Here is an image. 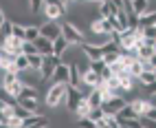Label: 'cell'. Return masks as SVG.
<instances>
[{
  "label": "cell",
  "instance_id": "1",
  "mask_svg": "<svg viewBox=\"0 0 156 128\" xmlns=\"http://www.w3.org/2000/svg\"><path fill=\"white\" fill-rule=\"evenodd\" d=\"M66 86L68 84H51L44 95V106L48 111H55L59 106H64V95H66Z\"/></svg>",
  "mask_w": 156,
  "mask_h": 128
},
{
  "label": "cell",
  "instance_id": "2",
  "mask_svg": "<svg viewBox=\"0 0 156 128\" xmlns=\"http://www.w3.org/2000/svg\"><path fill=\"white\" fill-rule=\"evenodd\" d=\"M59 29H62V38H64L70 47H79L81 42H86L84 31L73 22V20H64V22H59Z\"/></svg>",
  "mask_w": 156,
  "mask_h": 128
},
{
  "label": "cell",
  "instance_id": "3",
  "mask_svg": "<svg viewBox=\"0 0 156 128\" xmlns=\"http://www.w3.org/2000/svg\"><path fill=\"white\" fill-rule=\"evenodd\" d=\"M40 11L44 13L46 20H59L68 13V7L64 0H42V7H40Z\"/></svg>",
  "mask_w": 156,
  "mask_h": 128
},
{
  "label": "cell",
  "instance_id": "4",
  "mask_svg": "<svg viewBox=\"0 0 156 128\" xmlns=\"http://www.w3.org/2000/svg\"><path fill=\"white\" fill-rule=\"evenodd\" d=\"M84 100L81 97V93H79V88L77 86H66V95H64V106L68 108V113H75V108H77V104Z\"/></svg>",
  "mask_w": 156,
  "mask_h": 128
},
{
  "label": "cell",
  "instance_id": "5",
  "mask_svg": "<svg viewBox=\"0 0 156 128\" xmlns=\"http://www.w3.org/2000/svg\"><path fill=\"white\" fill-rule=\"evenodd\" d=\"M40 36L46 38V40H51V42H53L55 38H59V36H62L59 20H46V22H44L42 27H40Z\"/></svg>",
  "mask_w": 156,
  "mask_h": 128
},
{
  "label": "cell",
  "instance_id": "6",
  "mask_svg": "<svg viewBox=\"0 0 156 128\" xmlns=\"http://www.w3.org/2000/svg\"><path fill=\"white\" fill-rule=\"evenodd\" d=\"M62 60L57 55H42V64H40V75H42V82H46L51 77V73H53V69L57 66Z\"/></svg>",
  "mask_w": 156,
  "mask_h": 128
},
{
  "label": "cell",
  "instance_id": "7",
  "mask_svg": "<svg viewBox=\"0 0 156 128\" xmlns=\"http://www.w3.org/2000/svg\"><path fill=\"white\" fill-rule=\"evenodd\" d=\"M126 104H128V102L123 100V95H112L110 100H106V102L101 104V108H103V113H106V115H117Z\"/></svg>",
  "mask_w": 156,
  "mask_h": 128
},
{
  "label": "cell",
  "instance_id": "8",
  "mask_svg": "<svg viewBox=\"0 0 156 128\" xmlns=\"http://www.w3.org/2000/svg\"><path fill=\"white\" fill-rule=\"evenodd\" d=\"M20 128H48V117L40 115V113H33V115L24 117Z\"/></svg>",
  "mask_w": 156,
  "mask_h": 128
},
{
  "label": "cell",
  "instance_id": "9",
  "mask_svg": "<svg viewBox=\"0 0 156 128\" xmlns=\"http://www.w3.org/2000/svg\"><path fill=\"white\" fill-rule=\"evenodd\" d=\"M18 77H20V82H22V84H27V86H37V84L42 82V75H40V71H35V69H24V71H20Z\"/></svg>",
  "mask_w": 156,
  "mask_h": 128
},
{
  "label": "cell",
  "instance_id": "10",
  "mask_svg": "<svg viewBox=\"0 0 156 128\" xmlns=\"http://www.w3.org/2000/svg\"><path fill=\"white\" fill-rule=\"evenodd\" d=\"M90 31L92 33H101V36H108L110 31H112V27H110V22L106 18H95L90 22Z\"/></svg>",
  "mask_w": 156,
  "mask_h": 128
},
{
  "label": "cell",
  "instance_id": "11",
  "mask_svg": "<svg viewBox=\"0 0 156 128\" xmlns=\"http://www.w3.org/2000/svg\"><path fill=\"white\" fill-rule=\"evenodd\" d=\"M20 44H22V40H18V38H13V36L0 40V47H2L7 53H11V55H18V53H20Z\"/></svg>",
  "mask_w": 156,
  "mask_h": 128
},
{
  "label": "cell",
  "instance_id": "12",
  "mask_svg": "<svg viewBox=\"0 0 156 128\" xmlns=\"http://www.w3.org/2000/svg\"><path fill=\"white\" fill-rule=\"evenodd\" d=\"M130 9H132V13L141 16V13L150 11L154 7H152V0H130Z\"/></svg>",
  "mask_w": 156,
  "mask_h": 128
},
{
  "label": "cell",
  "instance_id": "13",
  "mask_svg": "<svg viewBox=\"0 0 156 128\" xmlns=\"http://www.w3.org/2000/svg\"><path fill=\"white\" fill-rule=\"evenodd\" d=\"M51 47H53V55H57V58H62V55H66V51L70 49V44L64 40V38H55L53 42H51Z\"/></svg>",
  "mask_w": 156,
  "mask_h": 128
},
{
  "label": "cell",
  "instance_id": "14",
  "mask_svg": "<svg viewBox=\"0 0 156 128\" xmlns=\"http://www.w3.org/2000/svg\"><path fill=\"white\" fill-rule=\"evenodd\" d=\"M16 104L22 106V108L29 111V113H40V115H44V111L40 108V102H37V100H22V97H20V100H16Z\"/></svg>",
  "mask_w": 156,
  "mask_h": 128
},
{
  "label": "cell",
  "instance_id": "15",
  "mask_svg": "<svg viewBox=\"0 0 156 128\" xmlns=\"http://www.w3.org/2000/svg\"><path fill=\"white\" fill-rule=\"evenodd\" d=\"M79 84H86V86H92V88H95V86H99V84H101V77L97 75V73L95 71H84V73H81V82Z\"/></svg>",
  "mask_w": 156,
  "mask_h": 128
},
{
  "label": "cell",
  "instance_id": "16",
  "mask_svg": "<svg viewBox=\"0 0 156 128\" xmlns=\"http://www.w3.org/2000/svg\"><path fill=\"white\" fill-rule=\"evenodd\" d=\"M156 55V47L147 44V42H143L141 47H136V58L139 60H152Z\"/></svg>",
  "mask_w": 156,
  "mask_h": 128
},
{
  "label": "cell",
  "instance_id": "17",
  "mask_svg": "<svg viewBox=\"0 0 156 128\" xmlns=\"http://www.w3.org/2000/svg\"><path fill=\"white\" fill-rule=\"evenodd\" d=\"M86 102H88L90 108H97V106H101V104H103V97H101L99 86H95V88H92V91L86 95Z\"/></svg>",
  "mask_w": 156,
  "mask_h": 128
},
{
  "label": "cell",
  "instance_id": "18",
  "mask_svg": "<svg viewBox=\"0 0 156 128\" xmlns=\"http://www.w3.org/2000/svg\"><path fill=\"white\" fill-rule=\"evenodd\" d=\"M35 49H37V53H42V55H53V47H51V40H46V38H42L40 36L35 42Z\"/></svg>",
  "mask_w": 156,
  "mask_h": 128
},
{
  "label": "cell",
  "instance_id": "19",
  "mask_svg": "<svg viewBox=\"0 0 156 128\" xmlns=\"http://www.w3.org/2000/svg\"><path fill=\"white\" fill-rule=\"evenodd\" d=\"M154 24H156V11L150 9V11H145V13L139 16V27L136 29H141V27H154Z\"/></svg>",
  "mask_w": 156,
  "mask_h": 128
},
{
  "label": "cell",
  "instance_id": "20",
  "mask_svg": "<svg viewBox=\"0 0 156 128\" xmlns=\"http://www.w3.org/2000/svg\"><path fill=\"white\" fill-rule=\"evenodd\" d=\"M79 82H81L79 69H77L73 62H68V82H66V84H70V86H79Z\"/></svg>",
  "mask_w": 156,
  "mask_h": 128
},
{
  "label": "cell",
  "instance_id": "21",
  "mask_svg": "<svg viewBox=\"0 0 156 128\" xmlns=\"http://www.w3.org/2000/svg\"><path fill=\"white\" fill-rule=\"evenodd\" d=\"M22 86H24V84L20 82V77H16L11 84H9V86H0V88H2V91H7V93L11 95L13 100H18V95H20V91H22Z\"/></svg>",
  "mask_w": 156,
  "mask_h": 128
},
{
  "label": "cell",
  "instance_id": "22",
  "mask_svg": "<svg viewBox=\"0 0 156 128\" xmlns=\"http://www.w3.org/2000/svg\"><path fill=\"white\" fill-rule=\"evenodd\" d=\"M22 97V100H40V91H37V86H22V91H20V95H18V100Z\"/></svg>",
  "mask_w": 156,
  "mask_h": 128
},
{
  "label": "cell",
  "instance_id": "23",
  "mask_svg": "<svg viewBox=\"0 0 156 128\" xmlns=\"http://www.w3.org/2000/svg\"><path fill=\"white\" fill-rule=\"evenodd\" d=\"M97 128H119V122H117L114 115H103L97 122Z\"/></svg>",
  "mask_w": 156,
  "mask_h": 128
},
{
  "label": "cell",
  "instance_id": "24",
  "mask_svg": "<svg viewBox=\"0 0 156 128\" xmlns=\"http://www.w3.org/2000/svg\"><path fill=\"white\" fill-rule=\"evenodd\" d=\"M40 38V27L35 24H24V40L27 42H35Z\"/></svg>",
  "mask_w": 156,
  "mask_h": 128
},
{
  "label": "cell",
  "instance_id": "25",
  "mask_svg": "<svg viewBox=\"0 0 156 128\" xmlns=\"http://www.w3.org/2000/svg\"><path fill=\"white\" fill-rule=\"evenodd\" d=\"M136 82H141L143 86H147V84H154L156 82V71H141Z\"/></svg>",
  "mask_w": 156,
  "mask_h": 128
},
{
  "label": "cell",
  "instance_id": "26",
  "mask_svg": "<svg viewBox=\"0 0 156 128\" xmlns=\"http://www.w3.org/2000/svg\"><path fill=\"white\" fill-rule=\"evenodd\" d=\"M114 117H117V119H134V117H139V115L134 113V108H132L130 104H126V106H123V108H121L117 115H114Z\"/></svg>",
  "mask_w": 156,
  "mask_h": 128
},
{
  "label": "cell",
  "instance_id": "27",
  "mask_svg": "<svg viewBox=\"0 0 156 128\" xmlns=\"http://www.w3.org/2000/svg\"><path fill=\"white\" fill-rule=\"evenodd\" d=\"M13 66H16L18 73H20V71H24V69H29V60H27L24 53H18V55L13 58Z\"/></svg>",
  "mask_w": 156,
  "mask_h": 128
},
{
  "label": "cell",
  "instance_id": "28",
  "mask_svg": "<svg viewBox=\"0 0 156 128\" xmlns=\"http://www.w3.org/2000/svg\"><path fill=\"white\" fill-rule=\"evenodd\" d=\"M121 58V49H117V51H110V53H103V64H106V66H110V64H114V62H117Z\"/></svg>",
  "mask_w": 156,
  "mask_h": 128
},
{
  "label": "cell",
  "instance_id": "29",
  "mask_svg": "<svg viewBox=\"0 0 156 128\" xmlns=\"http://www.w3.org/2000/svg\"><path fill=\"white\" fill-rule=\"evenodd\" d=\"M11 36L18 38V40H24V24L16 22V20H11Z\"/></svg>",
  "mask_w": 156,
  "mask_h": 128
},
{
  "label": "cell",
  "instance_id": "30",
  "mask_svg": "<svg viewBox=\"0 0 156 128\" xmlns=\"http://www.w3.org/2000/svg\"><path fill=\"white\" fill-rule=\"evenodd\" d=\"M27 60H29V69L40 71V64H42V53H33V55H27Z\"/></svg>",
  "mask_w": 156,
  "mask_h": 128
},
{
  "label": "cell",
  "instance_id": "31",
  "mask_svg": "<svg viewBox=\"0 0 156 128\" xmlns=\"http://www.w3.org/2000/svg\"><path fill=\"white\" fill-rule=\"evenodd\" d=\"M9 36H11V20L5 18V22L0 24V40H5V38H9Z\"/></svg>",
  "mask_w": 156,
  "mask_h": 128
},
{
  "label": "cell",
  "instance_id": "32",
  "mask_svg": "<svg viewBox=\"0 0 156 128\" xmlns=\"http://www.w3.org/2000/svg\"><path fill=\"white\" fill-rule=\"evenodd\" d=\"M103 115H106V113H103V108H101V106H97V108H90L86 117H88V119H92V122H95V124H97V122L101 119V117H103Z\"/></svg>",
  "mask_w": 156,
  "mask_h": 128
},
{
  "label": "cell",
  "instance_id": "33",
  "mask_svg": "<svg viewBox=\"0 0 156 128\" xmlns=\"http://www.w3.org/2000/svg\"><path fill=\"white\" fill-rule=\"evenodd\" d=\"M139 31H141V36L145 40H156V24L154 27H141Z\"/></svg>",
  "mask_w": 156,
  "mask_h": 128
},
{
  "label": "cell",
  "instance_id": "34",
  "mask_svg": "<svg viewBox=\"0 0 156 128\" xmlns=\"http://www.w3.org/2000/svg\"><path fill=\"white\" fill-rule=\"evenodd\" d=\"M88 111H90L88 102H86V100H81V102L77 104V108H75V115H77V117H86V115H88Z\"/></svg>",
  "mask_w": 156,
  "mask_h": 128
},
{
  "label": "cell",
  "instance_id": "35",
  "mask_svg": "<svg viewBox=\"0 0 156 128\" xmlns=\"http://www.w3.org/2000/svg\"><path fill=\"white\" fill-rule=\"evenodd\" d=\"M77 128H97V124L88 117H77Z\"/></svg>",
  "mask_w": 156,
  "mask_h": 128
},
{
  "label": "cell",
  "instance_id": "36",
  "mask_svg": "<svg viewBox=\"0 0 156 128\" xmlns=\"http://www.w3.org/2000/svg\"><path fill=\"white\" fill-rule=\"evenodd\" d=\"M5 124H9L11 128H20V126H22V119H20V117H16V115H11V117H9V119H7Z\"/></svg>",
  "mask_w": 156,
  "mask_h": 128
},
{
  "label": "cell",
  "instance_id": "37",
  "mask_svg": "<svg viewBox=\"0 0 156 128\" xmlns=\"http://www.w3.org/2000/svg\"><path fill=\"white\" fill-rule=\"evenodd\" d=\"M5 18H7V13H5V9H2V5H0V24L5 22Z\"/></svg>",
  "mask_w": 156,
  "mask_h": 128
},
{
  "label": "cell",
  "instance_id": "38",
  "mask_svg": "<svg viewBox=\"0 0 156 128\" xmlns=\"http://www.w3.org/2000/svg\"><path fill=\"white\" fill-rule=\"evenodd\" d=\"M0 128H11V126H9V124H0Z\"/></svg>",
  "mask_w": 156,
  "mask_h": 128
},
{
  "label": "cell",
  "instance_id": "39",
  "mask_svg": "<svg viewBox=\"0 0 156 128\" xmlns=\"http://www.w3.org/2000/svg\"><path fill=\"white\" fill-rule=\"evenodd\" d=\"M141 128H150V126H143V124H141Z\"/></svg>",
  "mask_w": 156,
  "mask_h": 128
},
{
  "label": "cell",
  "instance_id": "40",
  "mask_svg": "<svg viewBox=\"0 0 156 128\" xmlns=\"http://www.w3.org/2000/svg\"><path fill=\"white\" fill-rule=\"evenodd\" d=\"M0 82H2V73H0Z\"/></svg>",
  "mask_w": 156,
  "mask_h": 128
},
{
  "label": "cell",
  "instance_id": "41",
  "mask_svg": "<svg viewBox=\"0 0 156 128\" xmlns=\"http://www.w3.org/2000/svg\"><path fill=\"white\" fill-rule=\"evenodd\" d=\"M64 2H66V0H64Z\"/></svg>",
  "mask_w": 156,
  "mask_h": 128
}]
</instances>
